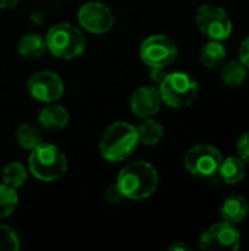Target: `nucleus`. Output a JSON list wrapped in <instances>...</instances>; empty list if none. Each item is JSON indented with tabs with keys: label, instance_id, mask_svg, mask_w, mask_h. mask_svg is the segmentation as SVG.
<instances>
[{
	"label": "nucleus",
	"instance_id": "nucleus-1",
	"mask_svg": "<svg viewBox=\"0 0 249 251\" xmlns=\"http://www.w3.org/2000/svg\"><path fill=\"white\" fill-rule=\"evenodd\" d=\"M116 185L125 199L142 200L156 193L158 174L147 162H132L119 172Z\"/></svg>",
	"mask_w": 249,
	"mask_h": 251
},
{
	"label": "nucleus",
	"instance_id": "nucleus-2",
	"mask_svg": "<svg viewBox=\"0 0 249 251\" xmlns=\"http://www.w3.org/2000/svg\"><path fill=\"white\" fill-rule=\"evenodd\" d=\"M139 144L136 126L119 121L113 122L104 131L100 140L101 157L107 162L117 163L128 159Z\"/></svg>",
	"mask_w": 249,
	"mask_h": 251
},
{
	"label": "nucleus",
	"instance_id": "nucleus-3",
	"mask_svg": "<svg viewBox=\"0 0 249 251\" xmlns=\"http://www.w3.org/2000/svg\"><path fill=\"white\" fill-rule=\"evenodd\" d=\"M28 168L37 179L43 182H53L66 174L68 159L65 153L54 144L41 143L31 150Z\"/></svg>",
	"mask_w": 249,
	"mask_h": 251
},
{
	"label": "nucleus",
	"instance_id": "nucleus-4",
	"mask_svg": "<svg viewBox=\"0 0 249 251\" xmlns=\"http://www.w3.org/2000/svg\"><path fill=\"white\" fill-rule=\"evenodd\" d=\"M45 44L53 56L65 60L79 57L87 46L81 29L68 22L53 25L45 35Z\"/></svg>",
	"mask_w": 249,
	"mask_h": 251
},
{
	"label": "nucleus",
	"instance_id": "nucleus-5",
	"mask_svg": "<svg viewBox=\"0 0 249 251\" xmlns=\"http://www.w3.org/2000/svg\"><path fill=\"white\" fill-rule=\"evenodd\" d=\"M163 103L170 107L182 109L191 106L198 96V82L186 72L166 74L158 85Z\"/></svg>",
	"mask_w": 249,
	"mask_h": 251
},
{
	"label": "nucleus",
	"instance_id": "nucleus-6",
	"mask_svg": "<svg viewBox=\"0 0 249 251\" xmlns=\"http://www.w3.org/2000/svg\"><path fill=\"white\" fill-rule=\"evenodd\" d=\"M223 157L219 149L211 144H197L191 147L183 159L186 171L201 179L217 178Z\"/></svg>",
	"mask_w": 249,
	"mask_h": 251
},
{
	"label": "nucleus",
	"instance_id": "nucleus-7",
	"mask_svg": "<svg viewBox=\"0 0 249 251\" xmlns=\"http://www.w3.org/2000/svg\"><path fill=\"white\" fill-rule=\"evenodd\" d=\"M195 24L207 38L217 41L227 40L233 29L227 12L216 4H203L197 10Z\"/></svg>",
	"mask_w": 249,
	"mask_h": 251
},
{
	"label": "nucleus",
	"instance_id": "nucleus-8",
	"mask_svg": "<svg viewBox=\"0 0 249 251\" xmlns=\"http://www.w3.org/2000/svg\"><path fill=\"white\" fill-rule=\"evenodd\" d=\"M178 53L175 40L164 34L147 37L139 47L141 60L150 68H167L176 60Z\"/></svg>",
	"mask_w": 249,
	"mask_h": 251
},
{
	"label": "nucleus",
	"instance_id": "nucleus-9",
	"mask_svg": "<svg viewBox=\"0 0 249 251\" xmlns=\"http://www.w3.org/2000/svg\"><path fill=\"white\" fill-rule=\"evenodd\" d=\"M241 247V232L233 224L219 222L200 237V249L208 251H236Z\"/></svg>",
	"mask_w": 249,
	"mask_h": 251
},
{
	"label": "nucleus",
	"instance_id": "nucleus-10",
	"mask_svg": "<svg viewBox=\"0 0 249 251\" xmlns=\"http://www.w3.org/2000/svg\"><path fill=\"white\" fill-rule=\"evenodd\" d=\"M79 25L91 34L109 32L114 25L112 9L101 1H87L78 10Z\"/></svg>",
	"mask_w": 249,
	"mask_h": 251
},
{
	"label": "nucleus",
	"instance_id": "nucleus-11",
	"mask_svg": "<svg viewBox=\"0 0 249 251\" xmlns=\"http://www.w3.org/2000/svg\"><path fill=\"white\" fill-rule=\"evenodd\" d=\"M28 91L32 99L43 103L57 101L65 91L62 78L51 71H40L31 75L28 79Z\"/></svg>",
	"mask_w": 249,
	"mask_h": 251
},
{
	"label": "nucleus",
	"instance_id": "nucleus-12",
	"mask_svg": "<svg viewBox=\"0 0 249 251\" xmlns=\"http://www.w3.org/2000/svg\"><path fill=\"white\" fill-rule=\"evenodd\" d=\"M161 96L157 87L153 85H144L134 91L131 96V110L132 113L139 119L153 118L156 113H158L161 107Z\"/></svg>",
	"mask_w": 249,
	"mask_h": 251
},
{
	"label": "nucleus",
	"instance_id": "nucleus-13",
	"mask_svg": "<svg viewBox=\"0 0 249 251\" xmlns=\"http://www.w3.org/2000/svg\"><path fill=\"white\" fill-rule=\"evenodd\" d=\"M69 122V112L65 106L47 103L45 107H43L38 113V124L44 129L48 131H57L68 125Z\"/></svg>",
	"mask_w": 249,
	"mask_h": 251
},
{
	"label": "nucleus",
	"instance_id": "nucleus-14",
	"mask_svg": "<svg viewBox=\"0 0 249 251\" xmlns=\"http://www.w3.org/2000/svg\"><path fill=\"white\" fill-rule=\"evenodd\" d=\"M249 213V203L248 200L242 196H232L227 197L220 209V215L222 219L225 222L229 224H239L242 221H245V218L248 216Z\"/></svg>",
	"mask_w": 249,
	"mask_h": 251
},
{
	"label": "nucleus",
	"instance_id": "nucleus-15",
	"mask_svg": "<svg viewBox=\"0 0 249 251\" xmlns=\"http://www.w3.org/2000/svg\"><path fill=\"white\" fill-rule=\"evenodd\" d=\"M247 169H245V162L239 157H226L222 160L217 178H220L225 184L227 185H236L245 179Z\"/></svg>",
	"mask_w": 249,
	"mask_h": 251
},
{
	"label": "nucleus",
	"instance_id": "nucleus-16",
	"mask_svg": "<svg viewBox=\"0 0 249 251\" xmlns=\"http://www.w3.org/2000/svg\"><path fill=\"white\" fill-rule=\"evenodd\" d=\"M18 51L25 59H38L47 51L45 38L40 34H25L18 43Z\"/></svg>",
	"mask_w": 249,
	"mask_h": 251
},
{
	"label": "nucleus",
	"instance_id": "nucleus-17",
	"mask_svg": "<svg viewBox=\"0 0 249 251\" xmlns=\"http://www.w3.org/2000/svg\"><path fill=\"white\" fill-rule=\"evenodd\" d=\"M226 56H227V53H226V47L223 46V41L210 40L201 49L200 59L204 66L214 69V68L222 66L226 62Z\"/></svg>",
	"mask_w": 249,
	"mask_h": 251
},
{
	"label": "nucleus",
	"instance_id": "nucleus-18",
	"mask_svg": "<svg viewBox=\"0 0 249 251\" xmlns=\"http://www.w3.org/2000/svg\"><path fill=\"white\" fill-rule=\"evenodd\" d=\"M138 138L139 143L145 144V146H156L157 143L161 141L163 135H164V129L163 125L160 122H157L153 118H147L144 119L138 126Z\"/></svg>",
	"mask_w": 249,
	"mask_h": 251
},
{
	"label": "nucleus",
	"instance_id": "nucleus-19",
	"mask_svg": "<svg viewBox=\"0 0 249 251\" xmlns=\"http://www.w3.org/2000/svg\"><path fill=\"white\" fill-rule=\"evenodd\" d=\"M248 69L239 60H230L222 65L220 78L227 87H239L245 82Z\"/></svg>",
	"mask_w": 249,
	"mask_h": 251
},
{
	"label": "nucleus",
	"instance_id": "nucleus-20",
	"mask_svg": "<svg viewBox=\"0 0 249 251\" xmlns=\"http://www.w3.org/2000/svg\"><path fill=\"white\" fill-rule=\"evenodd\" d=\"M16 141L23 150H32L38 144L43 143V134L41 129L37 125L31 124H23L18 128L16 131Z\"/></svg>",
	"mask_w": 249,
	"mask_h": 251
},
{
	"label": "nucleus",
	"instance_id": "nucleus-21",
	"mask_svg": "<svg viewBox=\"0 0 249 251\" xmlns=\"http://www.w3.org/2000/svg\"><path fill=\"white\" fill-rule=\"evenodd\" d=\"M1 176H3V182L15 190L21 188L26 182V178H28L25 166L19 162H12L6 165Z\"/></svg>",
	"mask_w": 249,
	"mask_h": 251
},
{
	"label": "nucleus",
	"instance_id": "nucleus-22",
	"mask_svg": "<svg viewBox=\"0 0 249 251\" xmlns=\"http://www.w3.org/2000/svg\"><path fill=\"white\" fill-rule=\"evenodd\" d=\"M19 197L15 188L9 187L7 184H0V219L10 216L16 206H18Z\"/></svg>",
	"mask_w": 249,
	"mask_h": 251
},
{
	"label": "nucleus",
	"instance_id": "nucleus-23",
	"mask_svg": "<svg viewBox=\"0 0 249 251\" xmlns=\"http://www.w3.org/2000/svg\"><path fill=\"white\" fill-rule=\"evenodd\" d=\"M21 247L18 234L6 226L0 225V251H18Z\"/></svg>",
	"mask_w": 249,
	"mask_h": 251
},
{
	"label": "nucleus",
	"instance_id": "nucleus-24",
	"mask_svg": "<svg viewBox=\"0 0 249 251\" xmlns=\"http://www.w3.org/2000/svg\"><path fill=\"white\" fill-rule=\"evenodd\" d=\"M238 157L249 163V131H247L238 141Z\"/></svg>",
	"mask_w": 249,
	"mask_h": 251
},
{
	"label": "nucleus",
	"instance_id": "nucleus-25",
	"mask_svg": "<svg viewBox=\"0 0 249 251\" xmlns=\"http://www.w3.org/2000/svg\"><path fill=\"white\" fill-rule=\"evenodd\" d=\"M125 197L120 193V190L117 188V185H112L110 188L106 190V200L112 204H117L119 201H122Z\"/></svg>",
	"mask_w": 249,
	"mask_h": 251
},
{
	"label": "nucleus",
	"instance_id": "nucleus-26",
	"mask_svg": "<svg viewBox=\"0 0 249 251\" xmlns=\"http://www.w3.org/2000/svg\"><path fill=\"white\" fill-rule=\"evenodd\" d=\"M239 62L244 63V66L249 69V35L242 41L239 47Z\"/></svg>",
	"mask_w": 249,
	"mask_h": 251
},
{
	"label": "nucleus",
	"instance_id": "nucleus-27",
	"mask_svg": "<svg viewBox=\"0 0 249 251\" xmlns=\"http://www.w3.org/2000/svg\"><path fill=\"white\" fill-rule=\"evenodd\" d=\"M166 76V71L164 68H151V72H150V78L154 84H161V81L164 79Z\"/></svg>",
	"mask_w": 249,
	"mask_h": 251
},
{
	"label": "nucleus",
	"instance_id": "nucleus-28",
	"mask_svg": "<svg viewBox=\"0 0 249 251\" xmlns=\"http://www.w3.org/2000/svg\"><path fill=\"white\" fill-rule=\"evenodd\" d=\"M19 3V0H0V9H10L15 7Z\"/></svg>",
	"mask_w": 249,
	"mask_h": 251
},
{
	"label": "nucleus",
	"instance_id": "nucleus-29",
	"mask_svg": "<svg viewBox=\"0 0 249 251\" xmlns=\"http://www.w3.org/2000/svg\"><path fill=\"white\" fill-rule=\"evenodd\" d=\"M169 250L170 251H191V247H189V246H186V244H182V243H179V244H173V246H170V247H169Z\"/></svg>",
	"mask_w": 249,
	"mask_h": 251
}]
</instances>
